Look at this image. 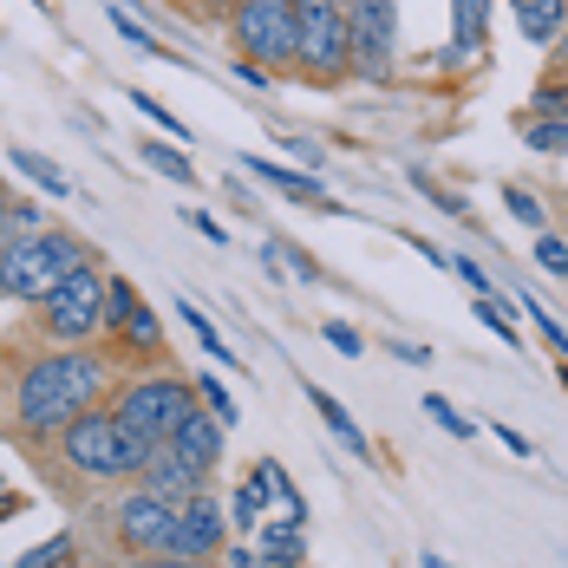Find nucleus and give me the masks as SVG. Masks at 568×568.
Wrapping results in <instances>:
<instances>
[{
  "label": "nucleus",
  "instance_id": "7ed1b4c3",
  "mask_svg": "<svg viewBox=\"0 0 568 568\" xmlns=\"http://www.w3.org/2000/svg\"><path fill=\"white\" fill-rule=\"evenodd\" d=\"M92 255L79 248V235L65 229H33V235H13L7 255H0V294L7 301H47L72 268H85Z\"/></svg>",
  "mask_w": 568,
  "mask_h": 568
},
{
  "label": "nucleus",
  "instance_id": "0eeeda50",
  "mask_svg": "<svg viewBox=\"0 0 568 568\" xmlns=\"http://www.w3.org/2000/svg\"><path fill=\"white\" fill-rule=\"evenodd\" d=\"M346 7V40H353V72L359 79H393L398 59V0H341Z\"/></svg>",
  "mask_w": 568,
  "mask_h": 568
},
{
  "label": "nucleus",
  "instance_id": "c756f323",
  "mask_svg": "<svg viewBox=\"0 0 568 568\" xmlns=\"http://www.w3.org/2000/svg\"><path fill=\"white\" fill-rule=\"evenodd\" d=\"M425 412H432V418H438V425H445V432H452L457 445H470V438H477V425H470V418H464V412H452V405H445V398H438V393L425 398Z\"/></svg>",
  "mask_w": 568,
  "mask_h": 568
},
{
  "label": "nucleus",
  "instance_id": "bb28decb",
  "mask_svg": "<svg viewBox=\"0 0 568 568\" xmlns=\"http://www.w3.org/2000/svg\"><path fill=\"white\" fill-rule=\"evenodd\" d=\"M65 562H72V536L59 529V536H47L40 549H27V556H20L13 568H65Z\"/></svg>",
  "mask_w": 568,
  "mask_h": 568
},
{
  "label": "nucleus",
  "instance_id": "4468645a",
  "mask_svg": "<svg viewBox=\"0 0 568 568\" xmlns=\"http://www.w3.org/2000/svg\"><path fill=\"white\" fill-rule=\"evenodd\" d=\"M516 7V27L529 47H556L568 33V0H510Z\"/></svg>",
  "mask_w": 568,
  "mask_h": 568
},
{
  "label": "nucleus",
  "instance_id": "6ab92c4d",
  "mask_svg": "<svg viewBox=\"0 0 568 568\" xmlns=\"http://www.w3.org/2000/svg\"><path fill=\"white\" fill-rule=\"evenodd\" d=\"M229 523H235V529H248V536H255V529L268 523V484H262L255 470H248V477L235 484V504H229Z\"/></svg>",
  "mask_w": 568,
  "mask_h": 568
},
{
  "label": "nucleus",
  "instance_id": "dca6fc26",
  "mask_svg": "<svg viewBox=\"0 0 568 568\" xmlns=\"http://www.w3.org/2000/svg\"><path fill=\"white\" fill-rule=\"evenodd\" d=\"M242 171L255 176V183H275V190H282V196H287V203H327L314 176L287 171V164H268V158H242Z\"/></svg>",
  "mask_w": 568,
  "mask_h": 568
},
{
  "label": "nucleus",
  "instance_id": "f03ea898",
  "mask_svg": "<svg viewBox=\"0 0 568 568\" xmlns=\"http://www.w3.org/2000/svg\"><path fill=\"white\" fill-rule=\"evenodd\" d=\"M53 452L79 484H112V477H144V464H151L158 445H144L138 432H124L112 418V405H92V412H79V418L59 432Z\"/></svg>",
  "mask_w": 568,
  "mask_h": 568
},
{
  "label": "nucleus",
  "instance_id": "2eb2a0df",
  "mask_svg": "<svg viewBox=\"0 0 568 568\" xmlns=\"http://www.w3.org/2000/svg\"><path fill=\"white\" fill-rule=\"evenodd\" d=\"M484 27H490V0H452V53L445 59H477Z\"/></svg>",
  "mask_w": 568,
  "mask_h": 568
},
{
  "label": "nucleus",
  "instance_id": "a19ab883",
  "mask_svg": "<svg viewBox=\"0 0 568 568\" xmlns=\"http://www.w3.org/2000/svg\"><path fill=\"white\" fill-rule=\"evenodd\" d=\"M223 568H262V556L255 549H223Z\"/></svg>",
  "mask_w": 568,
  "mask_h": 568
},
{
  "label": "nucleus",
  "instance_id": "72a5a7b5",
  "mask_svg": "<svg viewBox=\"0 0 568 568\" xmlns=\"http://www.w3.org/2000/svg\"><path fill=\"white\" fill-rule=\"evenodd\" d=\"M321 334L334 341V353H341V359H359V353H366V341H359V327H346V321H327Z\"/></svg>",
  "mask_w": 568,
  "mask_h": 568
},
{
  "label": "nucleus",
  "instance_id": "aec40b11",
  "mask_svg": "<svg viewBox=\"0 0 568 568\" xmlns=\"http://www.w3.org/2000/svg\"><path fill=\"white\" fill-rule=\"evenodd\" d=\"M176 314H183V327H190V334H196V341H203V353H210V359H216V366H235V353H229V341H223V334H216V321H210V314H203V307H196V301H183V307H176Z\"/></svg>",
  "mask_w": 568,
  "mask_h": 568
},
{
  "label": "nucleus",
  "instance_id": "cd10ccee",
  "mask_svg": "<svg viewBox=\"0 0 568 568\" xmlns=\"http://www.w3.org/2000/svg\"><path fill=\"white\" fill-rule=\"evenodd\" d=\"M412 183H418V190H425V196H432V203H438L445 216H457V223H470V203H464V196H452V190H445L438 176H425V171H418Z\"/></svg>",
  "mask_w": 568,
  "mask_h": 568
},
{
  "label": "nucleus",
  "instance_id": "2f4dec72",
  "mask_svg": "<svg viewBox=\"0 0 568 568\" xmlns=\"http://www.w3.org/2000/svg\"><path fill=\"white\" fill-rule=\"evenodd\" d=\"M504 210H510L516 223L542 229V203H536V196H529V190H516V183H504Z\"/></svg>",
  "mask_w": 568,
  "mask_h": 568
},
{
  "label": "nucleus",
  "instance_id": "6e6552de",
  "mask_svg": "<svg viewBox=\"0 0 568 568\" xmlns=\"http://www.w3.org/2000/svg\"><path fill=\"white\" fill-rule=\"evenodd\" d=\"M301 13V65L314 79H346L353 72V40H346V7L341 0H294Z\"/></svg>",
  "mask_w": 568,
  "mask_h": 568
},
{
  "label": "nucleus",
  "instance_id": "58836bf2",
  "mask_svg": "<svg viewBox=\"0 0 568 568\" xmlns=\"http://www.w3.org/2000/svg\"><path fill=\"white\" fill-rule=\"evenodd\" d=\"M235 79H242V85H255V92H268V85H275V79H268V65H255V59H242V65H235Z\"/></svg>",
  "mask_w": 568,
  "mask_h": 568
},
{
  "label": "nucleus",
  "instance_id": "5701e85b",
  "mask_svg": "<svg viewBox=\"0 0 568 568\" xmlns=\"http://www.w3.org/2000/svg\"><path fill=\"white\" fill-rule=\"evenodd\" d=\"M138 158H144L158 176H171V183H190V176H196V171H190V158H183L176 144H151V138H144V151H138Z\"/></svg>",
  "mask_w": 568,
  "mask_h": 568
},
{
  "label": "nucleus",
  "instance_id": "20e7f679",
  "mask_svg": "<svg viewBox=\"0 0 568 568\" xmlns=\"http://www.w3.org/2000/svg\"><path fill=\"white\" fill-rule=\"evenodd\" d=\"M190 405H196V386H190V379H176V373H144V379H131V386L112 398V418L124 432H138L144 445H171V432L190 418Z\"/></svg>",
  "mask_w": 568,
  "mask_h": 568
},
{
  "label": "nucleus",
  "instance_id": "c9c22d12",
  "mask_svg": "<svg viewBox=\"0 0 568 568\" xmlns=\"http://www.w3.org/2000/svg\"><path fill=\"white\" fill-rule=\"evenodd\" d=\"M529 112H536V118H568V85H542Z\"/></svg>",
  "mask_w": 568,
  "mask_h": 568
},
{
  "label": "nucleus",
  "instance_id": "ea45409f",
  "mask_svg": "<svg viewBox=\"0 0 568 568\" xmlns=\"http://www.w3.org/2000/svg\"><path fill=\"white\" fill-rule=\"evenodd\" d=\"M490 432H497V445H510L516 457H536V445H529V438H523L516 425H490Z\"/></svg>",
  "mask_w": 568,
  "mask_h": 568
},
{
  "label": "nucleus",
  "instance_id": "09e8293b",
  "mask_svg": "<svg viewBox=\"0 0 568 568\" xmlns=\"http://www.w3.org/2000/svg\"><path fill=\"white\" fill-rule=\"evenodd\" d=\"M65 568H92V562H79V556H72V562H65Z\"/></svg>",
  "mask_w": 568,
  "mask_h": 568
},
{
  "label": "nucleus",
  "instance_id": "f257e3e1",
  "mask_svg": "<svg viewBox=\"0 0 568 568\" xmlns=\"http://www.w3.org/2000/svg\"><path fill=\"white\" fill-rule=\"evenodd\" d=\"M112 386V366L85 346H59L40 353L20 379H13V425L20 438H59L79 412H92Z\"/></svg>",
  "mask_w": 568,
  "mask_h": 568
},
{
  "label": "nucleus",
  "instance_id": "412c9836",
  "mask_svg": "<svg viewBox=\"0 0 568 568\" xmlns=\"http://www.w3.org/2000/svg\"><path fill=\"white\" fill-rule=\"evenodd\" d=\"M138 307H144V301H138V287L124 282V275H112V282H105V341L124 334V321H131Z\"/></svg>",
  "mask_w": 568,
  "mask_h": 568
},
{
  "label": "nucleus",
  "instance_id": "393cba45",
  "mask_svg": "<svg viewBox=\"0 0 568 568\" xmlns=\"http://www.w3.org/2000/svg\"><path fill=\"white\" fill-rule=\"evenodd\" d=\"M124 346H138V353H158V341H164V327H158V314L151 307H138L131 321H124V334H118Z\"/></svg>",
  "mask_w": 568,
  "mask_h": 568
},
{
  "label": "nucleus",
  "instance_id": "a878e982",
  "mask_svg": "<svg viewBox=\"0 0 568 568\" xmlns=\"http://www.w3.org/2000/svg\"><path fill=\"white\" fill-rule=\"evenodd\" d=\"M536 268H542V275H556V282H568V242H562V235L536 229Z\"/></svg>",
  "mask_w": 568,
  "mask_h": 568
},
{
  "label": "nucleus",
  "instance_id": "b1692460",
  "mask_svg": "<svg viewBox=\"0 0 568 568\" xmlns=\"http://www.w3.org/2000/svg\"><path fill=\"white\" fill-rule=\"evenodd\" d=\"M131 105H138V112L151 118V124H158V131H164L171 144H183V138H190V131H183V118H176L171 105H164V99H151V92H131Z\"/></svg>",
  "mask_w": 568,
  "mask_h": 568
},
{
  "label": "nucleus",
  "instance_id": "3c124183",
  "mask_svg": "<svg viewBox=\"0 0 568 568\" xmlns=\"http://www.w3.org/2000/svg\"><path fill=\"white\" fill-rule=\"evenodd\" d=\"M562 386H568V366H562Z\"/></svg>",
  "mask_w": 568,
  "mask_h": 568
},
{
  "label": "nucleus",
  "instance_id": "7c9ffc66",
  "mask_svg": "<svg viewBox=\"0 0 568 568\" xmlns=\"http://www.w3.org/2000/svg\"><path fill=\"white\" fill-rule=\"evenodd\" d=\"M452 268H457V282L470 287L477 301H490V294H497V282H490V268H484V262H470V255H452Z\"/></svg>",
  "mask_w": 568,
  "mask_h": 568
},
{
  "label": "nucleus",
  "instance_id": "f3484780",
  "mask_svg": "<svg viewBox=\"0 0 568 568\" xmlns=\"http://www.w3.org/2000/svg\"><path fill=\"white\" fill-rule=\"evenodd\" d=\"M307 405L321 412V425H327V432H334V438H341V445H346L353 457H366V452H373V445H366V432H359V425L346 418V405H341L334 393H321V386H307Z\"/></svg>",
  "mask_w": 568,
  "mask_h": 568
},
{
  "label": "nucleus",
  "instance_id": "de8ad7c7",
  "mask_svg": "<svg viewBox=\"0 0 568 568\" xmlns=\"http://www.w3.org/2000/svg\"><path fill=\"white\" fill-rule=\"evenodd\" d=\"M210 7H229V13H235V7H242V0H210Z\"/></svg>",
  "mask_w": 568,
  "mask_h": 568
},
{
  "label": "nucleus",
  "instance_id": "473e14b6",
  "mask_svg": "<svg viewBox=\"0 0 568 568\" xmlns=\"http://www.w3.org/2000/svg\"><path fill=\"white\" fill-rule=\"evenodd\" d=\"M529 321H536V327H542V341L556 346V359H562V366H568V327H562V321H556V314H549V307H529Z\"/></svg>",
  "mask_w": 568,
  "mask_h": 568
},
{
  "label": "nucleus",
  "instance_id": "f8f14e48",
  "mask_svg": "<svg viewBox=\"0 0 568 568\" xmlns=\"http://www.w3.org/2000/svg\"><path fill=\"white\" fill-rule=\"evenodd\" d=\"M138 484H144L151 497H164V504H176V510H183L190 497H203V490H210V477H196L190 464H176V457L164 452V445L151 452V464H144V477H138Z\"/></svg>",
  "mask_w": 568,
  "mask_h": 568
},
{
  "label": "nucleus",
  "instance_id": "e433bc0d",
  "mask_svg": "<svg viewBox=\"0 0 568 568\" xmlns=\"http://www.w3.org/2000/svg\"><path fill=\"white\" fill-rule=\"evenodd\" d=\"M112 568H196V562H183V556H118Z\"/></svg>",
  "mask_w": 568,
  "mask_h": 568
},
{
  "label": "nucleus",
  "instance_id": "4be33fe9",
  "mask_svg": "<svg viewBox=\"0 0 568 568\" xmlns=\"http://www.w3.org/2000/svg\"><path fill=\"white\" fill-rule=\"evenodd\" d=\"M523 144H529L536 158H562L568 151V118H529V124H523Z\"/></svg>",
  "mask_w": 568,
  "mask_h": 568
},
{
  "label": "nucleus",
  "instance_id": "9b49d317",
  "mask_svg": "<svg viewBox=\"0 0 568 568\" xmlns=\"http://www.w3.org/2000/svg\"><path fill=\"white\" fill-rule=\"evenodd\" d=\"M223 432H229V425L216 418V412L190 405V418H183V425L171 432V445H164V452H171L176 464H190L196 477H210V470L223 464Z\"/></svg>",
  "mask_w": 568,
  "mask_h": 568
},
{
  "label": "nucleus",
  "instance_id": "1a4fd4ad",
  "mask_svg": "<svg viewBox=\"0 0 568 568\" xmlns=\"http://www.w3.org/2000/svg\"><path fill=\"white\" fill-rule=\"evenodd\" d=\"M112 529H118V549L124 556H171L176 504L151 497L144 484H131V497H118V510H112Z\"/></svg>",
  "mask_w": 568,
  "mask_h": 568
},
{
  "label": "nucleus",
  "instance_id": "8fccbe9b",
  "mask_svg": "<svg viewBox=\"0 0 568 568\" xmlns=\"http://www.w3.org/2000/svg\"><path fill=\"white\" fill-rule=\"evenodd\" d=\"M112 7H138V0H112Z\"/></svg>",
  "mask_w": 568,
  "mask_h": 568
},
{
  "label": "nucleus",
  "instance_id": "79ce46f5",
  "mask_svg": "<svg viewBox=\"0 0 568 568\" xmlns=\"http://www.w3.org/2000/svg\"><path fill=\"white\" fill-rule=\"evenodd\" d=\"M7 223H13V203H7V183H0V255H7V242H13V235H7Z\"/></svg>",
  "mask_w": 568,
  "mask_h": 568
},
{
  "label": "nucleus",
  "instance_id": "9d476101",
  "mask_svg": "<svg viewBox=\"0 0 568 568\" xmlns=\"http://www.w3.org/2000/svg\"><path fill=\"white\" fill-rule=\"evenodd\" d=\"M229 549V510H223V497H190L183 510H176V542H171V556H183V562H216Z\"/></svg>",
  "mask_w": 568,
  "mask_h": 568
},
{
  "label": "nucleus",
  "instance_id": "a18cd8bd",
  "mask_svg": "<svg viewBox=\"0 0 568 568\" xmlns=\"http://www.w3.org/2000/svg\"><path fill=\"white\" fill-rule=\"evenodd\" d=\"M549 59H556V65H568V33L556 40V47H549Z\"/></svg>",
  "mask_w": 568,
  "mask_h": 568
},
{
  "label": "nucleus",
  "instance_id": "39448f33",
  "mask_svg": "<svg viewBox=\"0 0 568 568\" xmlns=\"http://www.w3.org/2000/svg\"><path fill=\"white\" fill-rule=\"evenodd\" d=\"M105 268H99V255L85 262V268H72L65 282L40 301V321H47V334L59 346H85V341H105Z\"/></svg>",
  "mask_w": 568,
  "mask_h": 568
},
{
  "label": "nucleus",
  "instance_id": "f704fd0d",
  "mask_svg": "<svg viewBox=\"0 0 568 568\" xmlns=\"http://www.w3.org/2000/svg\"><path fill=\"white\" fill-rule=\"evenodd\" d=\"M477 321H484V327H490L497 341H510V346H516V321L504 314V307H497V301H477Z\"/></svg>",
  "mask_w": 568,
  "mask_h": 568
},
{
  "label": "nucleus",
  "instance_id": "c85d7f7f",
  "mask_svg": "<svg viewBox=\"0 0 568 568\" xmlns=\"http://www.w3.org/2000/svg\"><path fill=\"white\" fill-rule=\"evenodd\" d=\"M196 393H203V405H210L223 425H235V418H242V405H235V393H229L223 379H196Z\"/></svg>",
  "mask_w": 568,
  "mask_h": 568
},
{
  "label": "nucleus",
  "instance_id": "c03bdc74",
  "mask_svg": "<svg viewBox=\"0 0 568 568\" xmlns=\"http://www.w3.org/2000/svg\"><path fill=\"white\" fill-rule=\"evenodd\" d=\"M418 568H457L452 556H438V549H425V556H418Z\"/></svg>",
  "mask_w": 568,
  "mask_h": 568
},
{
  "label": "nucleus",
  "instance_id": "a211bd4d",
  "mask_svg": "<svg viewBox=\"0 0 568 568\" xmlns=\"http://www.w3.org/2000/svg\"><path fill=\"white\" fill-rule=\"evenodd\" d=\"M7 164H13V171L27 176L33 190H47V196H72V183H65V171H59L53 158H40V151H27V144H13V151H7Z\"/></svg>",
  "mask_w": 568,
  "mask_h": 568
},
{
  "label": "nucleus",
  "instance_id": "ddd939ff",
  "mask_svg": "<svg viewBox=\"0 0 568 568\" xmlns=\"http://www.w3.org/2000/svg\"><path fill=\"white\" fill-rule=\"evenodd\" d=\"M255 556L262 568H307V523H262Z\"/></svg>",
  "mask_w": 568,
  "mask_h": 568
},
{
  "label": "nucleus",
  "instance_id": "423d86ee",
  "mask_svg": "<svg viewBox=\"0 0 568 568\" xmlns=\"http://www.w3.org/2000/svg\"><path fill=\"white\" fill-rule=\"evenodd\" d=\"M229 27H235L242 59H255V65H301V13H294V0H242L229 13Z\"/></svg>",
  "mask_w": 568,
  "mask_h": 568
},
{
  "label": "nucleus",
  "instance_id": "37998d69",
  "mask_svg": "<svg viewBox=\"0 0 568 568\" xmlns=\"http://www.w3.org/2000/svg\"><path fill=\"white\" fill-rule=\"evenodd\" d=\"M393 353H398V359H405V366H425V359H432V353H425V346H412V341H398Z\"/></svg>",
  "mask_w": 568,
  "mask_h": 568
},
{
  "label": "nucleus",
  "instance_id": "4c0bfd02",
  "mask_svg": "<svg viewBox=\"0 0 568 568\" xmlns=\"http://www.w3.org/2000/svg\"><path fill=\"white\" fill-rule=\"evenodd\" d=\"M183 223L196 229L203 242H229V235H223V223H216V216H203V210H183Z\"/></svg>",
  "mask_w": 568,
  "mask_h": 568
},
{
  "label": "nucleus",
  "instance_id": "49530a36",
  "mask_svg": "<svg viewBox=\"0 0 568 568\" xmlns=\"http://www.w3.org/2000/svg\"><path fill=\"white\" fill-rule=\"evenodd\" d=\"M20 510V497H7V504H0V523H7V516Z\"/></svg>",
  "mask_w": 568,
  "mask_h": 568
}]
</instances>
